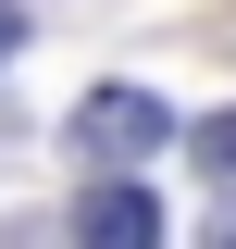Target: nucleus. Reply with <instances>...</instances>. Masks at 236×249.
<instances>
[{
	"label": "nucleus",
	"instance_id": "1",
	"mask_svg": "<svg viewBox=\"0 0 236 249\" xmlns=\"http://www.w3.org/2000/svg\"><path fill=\"white\" fill-rule=\"evenodd\" d=\"M162 137H174V112H162L149 88H87V100H75V124H62V150H87L100 175H137Z\"/></svg>",
	"mask_w": 236,
	"mask_h": 249
},
{
	"label": "nucleus",
	"instance_id": "2",
	"mask_svg": "<svg viewBox=\"0 0 236 249\" xmlns=\"http://www.w3.org/2000/svg\"><path fill=\"white\" fill-rule=\"evenodd\" d=\"M75 237H87V249H149V237H162V199H149L137 175H100L87 199H75Z\"/></svg>",
	"mask_w": 236,
	"mask_h": 249
},
{
	"label": "nucleus",
	"instance_id": "3",
	"mask_svg": "<svg viewBox=\"0 0 236 249\" xmlns=\"http://www.w3.org/2000/svg\"><path fill=\"white\" fill-rule=\"evenodd\" d=\"M186 162H199V175H211V187H224V199H236V112H211L199 137H186Z\"/></svg>",
	"mask_w": 236,
	"mask_h": 249
},
{
	"label": "nucleus",
	"instance_id": "4",
	"mask_svg": "<svg viewBox=\"0 0 236 249\" xmlns=\"http://www.w3.org/2000/svg\"><path fill=\"white\" fill-rule=\"evenodd\" d=\"M13 50H25V0H0V62H13Z\"/></svg>",
	"mask_w": 236,
	"mask_h": 249
}]
</instances>
